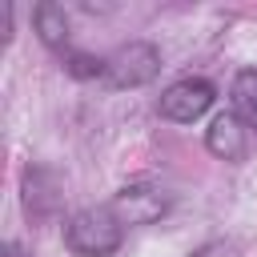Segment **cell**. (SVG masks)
I'll use <instances>...</instances> for the list:
<instances>
[{"label": "cell", "mask_w": 257, "mask_h": 257, "mask_svg": "<svg viewBox=\"0 0 257 257\" xmlns=\"http://www.w3.org/2000/svg\"><path fill=\"white\" fill-rule=\"evenodd\" d=\"M124 241V221L108 209V205H96V209H80L72 213V221L64 225V245L76 253V257H112Z\"/></svg>", "instance_id": "cell-1"}, {"label": "cell", "mask_w": 257, "mask_h": 257, "mask_svg": "<svg viewBox=\"0 0 257 257\" xmlns=\"http://www.w3.org/2000/svg\"><path fill=\"white\" fill-rule=\"evenodd\" d=\"M161 72V52L149 40H128L104 60V84L108 88H141Z\"/></svg>", "instance_id": "cell-2"}, {"label": "cell", "mask_w": 257, "mask_h": 257, "mask_svg": "<svg viewBox=\"0 0 257 257\" xmlns=\"http://www.w3.org/2000/svg\"><path fill=\"white\" fill-rule=\"evenodd\" d=\"M217 88L205 80V76H189V80H177L161 92V116L165 120H177V124H189L197 120L209 104H213Z\"/></svg>", "instance_id": "cell-3"}, {"label": "cell", "mask_w": 257, "mask_h": 257, "mask_svg": "<svg viewBox=\"0 0 257 257\" xmlns=\"http://www.w3.org/2000/svg\"><path fill=\"white\" fill-rule=\"evenodd\" d=\"M108 209H112L124 225H149V221L165 217L169 197H165V189H153V185H124V189L112 197Z\"/></svg>", "instance_id": "cell-4"}, {"label": "cell", "mask_w": 257, "mask_h": 257, "mask_svg": "<svg viewBox=\"0 0 257 257\" xmlns=\"http://www.w3.org/2000/svg\"><path fill=\"white\" fill-rule=\"evenodd\" d=\"M24 209H28L32 221H48V217L60 209L56 173H48V169H28V173H24Z\"/></svg>", "instance_id": "cell-5"}, {"label": "cell", "mask_w": 257, "mask_h": 257, "mask_svg": "<svg viewBox=\"0 0 257 257\" xmlns=\"http://www.w3.org/2000/svg\"><path fill=\"white\" fill-rule=\"evenodd\" d=\"M205 145H209V153L221 157V161H241V157H245V128H241L237 112L213 116V124H209V133H205Z\"/></svg>", "instance_id": "cell-6"}, {"label": "cell", "mask_w": 257, "mask_h": 257, "mask_svg": "<svg viewBox=\"0 0 257 257\" xmlns=\"http://www.w3.org/2000/svg\"><path fill=\"white\" fill-rule=\"evenodd\" d=\"M229 96H233V112H237V120L249 124V128H257V68L237 72Z\"/></svg>", "instance_id": "cell-7"}, {"label": "cell", "mask_w": 257, "mask_h": 257, "mask_svg": "<svg viewBox=\"0 0 257 257\" xmlns=\"http://www.w3.org/2000/svg\"><path fill=\"white\" fill-rule=\"evenodd\" d=\"M32 20H36V32H40L44 44H64V36H68V16H64L60 4H48V0L36 4Z\"/></svg>", "instance_id": "cell-8"}, {"label": "cell", "mask_w": 257, "mask_h": 257, "mask_svg": "<svg viewBox=\"0 0 257 257\" xmlns=\"http://www.w3.org/2000/svg\"><path fill=\"white\" fill-rule=\"evenodd\" d=\"M64 68L80 80H92V76H104V60L88 56V52H64Z\"/></svg>", "instance_id": "cell-9"}, {"label": "cell", "mask_w": 257, "mask_h": 257, "mask_svg": "<svg viewBox=\"0 0 257 257\" xmlns=\"http://www.w3.org/2000/svg\"><path fill=\"white\" fill-rule=\"evenodd\" d=\"M193 257H233V245H229V241H209V245L197 249Z\"/></svg>", "instance_id": "cell-10"}, {"label": "cell", "mask_w": 257, "mask_h": 257, "mask_svg": "<svg viewBox=\"0 0 257 257\" xmlns=\"http://www.w3.org/2000/svg\"><path fill=\"white\" fill-rule=\"evenodd\" d=\"M4 257H24V253H20V245H16V241H8V245H4Z\"/></svg>", "instance_id": "cell-11"}]
</instances>
